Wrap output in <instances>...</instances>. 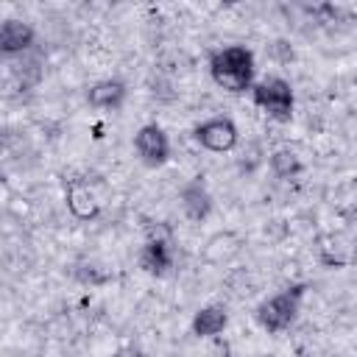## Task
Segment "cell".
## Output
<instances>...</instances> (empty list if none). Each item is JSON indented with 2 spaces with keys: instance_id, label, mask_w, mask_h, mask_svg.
<instances>
[{
  "instance_id": "1",
  "label": "cell",
  "mask_w": 357,
  "mask_h": 357,
  "mask_svg": "<svg viewBox=\"0 0 357 357\" xmlns=\"http://www.w3.org/2000/svg\"><path fill=\"white\" fill-rule=\"evenodd\" d=\"M254 53L245 45H229L223 50H218L209 61V73L212 81L229 92H245L254 84Z\"/></svg>"
},
{
  "instance_id": "2",
  "label": "cell",
  "mask_w": 357,
  "mask_h": 357,
  "mask_svg": "<svg viewBox=\"0 0 357 357\" xmlns=\"http://www.w3.org/2000/svg\"><path fill=\"white\" fill-rule=\"evenodd\" d=\"M251 100L276 123H290L293 117V89L284 78H265L251 86Z\"/></svg>"
},
{
  "instance_id": "3",
  "label": "cell",
  "mask_w": 357,
  "mask_h": 357,
  "mask_svg": "<svg viewBox=\"0 0 357 357\" xmlns=\"http://www.w3.org/2000/svg\"><path fill=\"white\" fill-rule=\"evenodd\" d=\"M301 287H287L284 293H276L271 296L268 301H262L257 307V321L262 329L268 332H282L287 329L293 321H296V312H298V304H301Z\"/></svg>"
},
{
  "instance_id": "4",
  "label": "cell",
  "mask_w": 357,
  "mask_h": 357,
  "mask_svg": "<svg viewBox=\"0 0 357 357\" xmlns=\"http://www.w3.org/2000/svg\"><path fill=\"white\" fill-rule=\"evenodd\" d=\"M195 139L206 151L226 153V151H231L237 145L240 131H237L234 120H229V117H209V120H204V123L195 126Z\"/></svg>"
},
{
  "instance_id": "5",
  "label": "cell",
  "mask_w": 357,
  "mask_h": 357,
  "mask_svg": "<svg viewBox=\"0 0 357 357\" xmlns=\"http://www.w3.org/2000/svg\"><path fill=\"white\" fill-rule=\"evenodd\" d=\"M134 148L148 167H159L170 159V139H167L165 128L156 123H148L134 134Z\"/></svg>"
},
{
  "instance_id": "6",
  "label": "cell",
  "mask_w": 357,
  "mask_h": 357,
  "mask_svg": "<svg viewBox=\"0 0 357 357\" xmlns=\"http://www.w3.org/2000/svg\"><path fill=\"white\" fill-rule=\"evenodd\" d=\"M181 209L190 220H204L209 212H212V195L209 190L201 184V178H192L181 187Z\"/></svg>"
},
{
  "instance_id": "7",
  "label": "cell",
  "mask_w": 357,
  "mask_h": 357,
  "mask_svg": "<svg viewBox=\"0 0 357 357\" xmlns=\"http://www.w3.org/2000/svg\"><path fill=\"white\" fill-rule=\"evenodd\" d=\"M31 45H33V28L28 22H20V20H6L3 22V28H0V53L3 56L22 53Z\"/></svg>"
},
{
  "instance_id": "8",
  "label": "cell",
  "mask_w": 357,
  "mask_h": 357,
  "mask_svg": "<svg viewBox=\"0 0 357 357\" xmlns=\"http://www.w3.org/2000/svg\"><path fill=\"white\" fill-rule=\"evenodd\" d=\"M139 265L142 271L153 273V276H162L170 265H173V254H170V243L156 237V240H148L145 248L139 251Z\"/></svg>"
},
{
  "instance_id": "9",
  "label": "cell",
  "mask_w": 357,
  "mask_h": 357,
  "mask_svg": "<svg viewBox=\"0 0 357 357\" xmlns=\"http://www.w3.org/2000/svg\"><path fill=\"white\" fill-rule=\"evenodd\" d=\"M86 100H89V106H95V109H117V106L126 100V84L117 81V78L98 81L95 86H89Z\"/></svg>"
},
{
  "instance_id": "10",
  "label": "cell",
  "mask_w": 357,
  "mask_h": 357,
  "mask_svg": "<svg viewBox=\"0 0 357 357\" xmlns=\"http://www.w3.org/2000/svg\"><path fill=\"white\" fill-rule=\"evenodd\" d=\"M226 324H229L226 307L209 304V307H204V310L195 312V318H192V335H198V337H212V335H220V332L226 329Z\"/></svg>"
},
{
  "instance_id": "11",
  "label": "cell",
  "mask_w": 357,
  "mask_h": 357,
  "mask_svg": "<svg viewBox=\"0 0 357 357\" xmlns=\"http://www.w3.org/2000/svg\"><path fill=\"white\" fill-rule=\"evenodd\" d=\"M67 206H70V212L75 215V218H81V220H89V218H95L98 215V201H95V195L86 190V187H73L70 192H67Z\"/></svg>"
},
{
  "instance_id": "12",
  "label": "cell",
  "mask_w": 357,
  "mask_h": 357,
  "mask_svg": "<svg viewBox=\"0 0 357 357\" xmlns=\"http://www.w3.org/2000/svg\"><path fill=\"white\" fill-rule=\"evenodd\" d=\"M271 170H273L279 178H293V176L301 173V159H298L293 151L282 148V151H276V153L271 156Z\"/></svg>"
}]
</instances>
